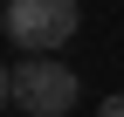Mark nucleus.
Instances as JSON below:
<instances>
[{"instance_id":"nucleus-1","label":"nucleus","mask_w":124,"mask_h":117,"mask_svg":"<svg viewBox=\"0 0 124 117\" xmlns=\"http://www.w3.org/2000/svg\"><path fill=\"white\" fill-rule=\"evenodd\" d=\"M76 21H83L76 0H7V7H0L7 41H14V48H28V55H55L62 41L76 35Z\"/></svg>"},{"instance_id":"nucleus-2","label":"nucleus","mask_w":124,"mask_h":117,"mask_svg":"<svg viewBox=\"0 0 124 117\" xmlns=\"http://www.w3.org/2000/svg\"><path fill=\"white\" fill-rule=\"evenodd\" d=\"M76 96H83V83H76V69L55 62V55H28V62L14 69V103L28 117H69Z\"/></svg>"},{"instance_id":"nucleus-3","label":"nucleus","mask_w":124,"mask_h":117,"mask_svg":"<svg viewBox=\"0 0 124 117\" xmlns=\"http://www.w3.org/2000/svg\"><path fill=\"white\" fill-rule=\"evenodd\" d=\"M97 117H124V90H117V96H103V103H97Z\"/></svg>"},{"instance_id":"nucleus-4","label":"nucleus","mask_w":124,"mask_h":117,"mask_svg":"<svg viewBox=\"0 0 124 117\" xmlns=\"http://www.w3.org/2000/svg\"><path fill=\"white\" fill-rule=\"evenodd\" d=\"M14 103V69H0V110Z\"/></svg>"}]
</instances>
